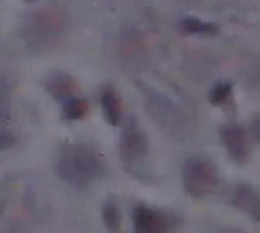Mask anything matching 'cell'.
I'll return each mask as SVG.
<instances>
[{
    "mask_svg": "<svg viewBox=\"0 0 260 233\" xmlns=\"http://www.w3.org/2000/svg\"><path fill=\"white\" fill-rule=\"evenodd\" d=\"M221 140L225 150L232 154L234 160H244L248 154V144H246V132L240 126H228L221 128Z\"/></svg>",
    "mask_w": 260,
    "mask_h": 233,
    "instance_id": "5",
    "label": "cell"
},
{
    "mask_svg": "<svg viewBox=\"0 0 260 233\" xmlns=\"http://www.w3.org/2000/svg\"><path fill=\"white\" fill-rule=\"evenodd\" d=\"M102 111H104L106 120H108L112 126L120 122L122 103H120V97H118V93H116L114 89H110V87H108V89L102 93Z\"/></svg>",
    "mask_w": 260,
    "mask_h": 233,
    "instance_id": "6",
    "label": "cell"
},
{
    "mask_svg": "<svg viewBox=\"0 0 260 233\" xmlns=\"http://www.w3.org/2000/svg\"><path fill=\"white\" fill-rule=\"evenodd\" d=\"M219 182V174L213 162L205 158L189 160L183 168V186L191 197L209 195Z\"/></svg>",
    "mask_w": 260,
    "mask_h": 233,
    "instance_id": "2",
    "label": "cell"
},
{
    "mask_svg": "<svg viewBox=\"0 0 260 233\" xmlns=\"http://www.w3.org/2000/svg\"><path fill=\"white\" fill-rule=\"evenodd\" d=\"M230 89H232V85H230V83H219V85L211 91L209 99H211L213 103H223V101L230 97Z\"/></svg>",
    "mask_w": 260,
    "mask_h": 233,
    "instance_id": "11",
    "label": "cell"
},
{
    "mask_svg": "<svg viewBox=\"0 0 260 233\" xmlns=\"http://www.w3.org/2000/svg\"><path fill=\"white\" fill-rule=\"evenodd\" d=\"M146 150H148L146 134L134 120L128 122V126L122 132V140H120V152L124 160H138L146 154Z\"/></svg>",
    "mask_w": 260,
    "mask_h": 233,
    "instance_id": "3",
    "label": "cell"
},
{
    "mask_svg": "<svg viewBox=\"0 0 260 233\" xmlns=\"http://www.w3.org/2000/svg\"><path fill=\"white\" fill-rule=\"evenodd\" d=\"M134 229L136 233H165L167 223L165 217L148 207H136L134 209Z\"/></svg>",
    "mask_w": 260,
    "mask_h": 233,
    "instance_id": "4",
    "label": "cell"
},
{
    "mask_svg": "<svg viewBox=\"0 0 260 233\" xmlns=\"http://www.w3.org/2000/svg\"><path fill=\"white\" fill-rule=\"evenodd\" d=\"M47 87L55 97H67L69 99V95L75 91V81L67 75H57L47 83Z\"/></svg>",
    "mask_w": 260,
    "mask_h": 233,
    "instance_id": "7",
    "label": "cell"
},
{
    "mask_svg": "<svg viewBox=\"0 0 260 233\" xmlns=\"http://www.w3.org/2000/svg\"><path fill=\"white\" fill-rule=\"evenodd\" d=\"M181 28H183L185 32L205 34V36H209V34H215V32H217V26H215V24H211V22H203V20H199V18H183Z\"/></svg>",
    "mask_w": 260,
    "mask_h": 233,
    "instance_id": "8",
    "label": "cell"
},
{
    "mask_svg": "<svg viewBox=\"0 0 260 233\" xmlns=\"http://www.w3.org/2000/svg\"><path fill=\"white\" fill-rule=\"evenodd\" d=\"M102 213H104V221H106V227H108L110 231H116V229L120 227V213H118V209H116L112 203H106Z\"/></svg>",
    "mask_w": 260,
    "mask_h": 233,
    "instance_id": "10",
    "label": "cell"
},
{
    "mask_svg": "<svg viewBox=\"0 0 260 233\" xmlns=\"http://www.w3.org/2000/svg\"><path fill=\"white\" fill-rule=\"evenodd\" d=\"M14 144V138L8 134H0V148H10Z\"/></svg>",
    "mask_w": 260,
    "mask_h": 233,
    "instance_id": "12",
    "label": "cell"
},
{
    "mask_svg": "<svg viewBox=\"0 0 260 233\" xmlns=\"http://www.w3.org/2000/svg\"><path fill=\"white\" fill-rule=\"evenodd\" d=\"M59 174L73 186H87L100 172V154L83 144H73L63 150L57 162Z\"/></svg>",
    "mask_w": 260,
    "mask_h": 233,
    "instance_id": "1",
    "label": "cell"
},
{
    "mask_svg": "<svg viewBox=\"0 0 260 233\" xmlns=\"http://www.w3.org/2000/svg\"><path fill=\"white\" fill-rule=\"evenodd\" d=\"M87 113V101L79 97H69L63 105V115L67 120H79Z\"/></svg>",
    "mask_w": 260,
    "mask_h": 233,
    "instance_id": "9",
    "label": "cell"
}]
</instances>
